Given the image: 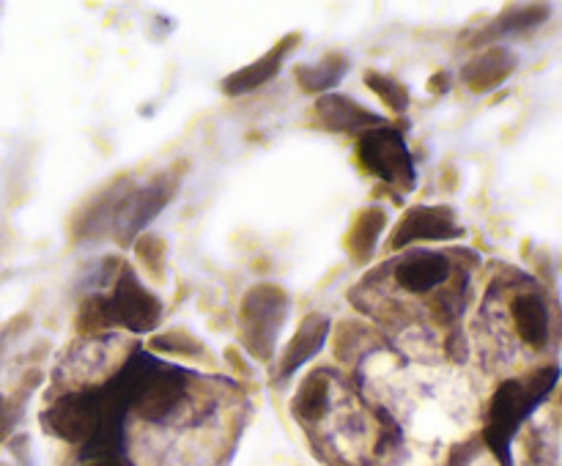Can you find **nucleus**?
Wrapping results in <instances>:
<instances>
[{
    "instance_id": "1",
    "label": "nucleus",
    "mask_w": 562,
    "mask_h": 466,
    "mask_svg": "<svg viewBox=\"0 0 562 466\" xmlns=\"http://www.w3.org/2000/svg\"><path fill=\"white\" fill-rule=\"evenodd\" d=\"M286 310V291H280L277 286H266L264 283V286H255L247 291V297L242 302V316H239V338L255 360H272L277 332L283 327Z\"/></svg>"
},
{
    "instance_id": "2",
    "label": "nucleus",
    "mask_w": 562,
    "mask_h": 466,
    "mask_svg": "<svg viewBox=\"0 0 562 466\" xmlns=\"http://www.w3.org/2000/svg\"><path fill=\"white\" fill-rule=\"evenodd\" d=\"M357 159L368 173L382 179L384 184H393L395 190L409 192L414 187L412 154L398 129L376 127L362 132L357 140Z\"/></svg>"
},
{
    "instance_id": "3",
    "label": "nucleus",
    "mask_w": 562,
    "mask_h": 466,
    "mask_svg": "<svg viewBox=\"0 0 562 466\" xmlns=\"http://www.w3.org/2000/svg\"><path fill=\"white\" fill-rule=\"evenodd\" d=\"M538 403L532 401V395L524 387V379H510L494 392L491 398V409H488V425H486V442L491 450L502 458V464L510 466L508 447L513 434L519 431L521 420L535 409Z\"/></svg>"
},
{
    "instance_id": "4",
    "label": "nucleus",
    "mask_w": 562,
    "mask_h": 466,
    "mask_svg": "<svg viewBox=\"0 0 562 466\" xmlns=\"http://www.w3.org/2000/svg\"><path fill=\"white\" fill-rule=\"evenodd\" d=\"M107 305H110V321L132 332H151L162 318L160 299L154 297L149 288H143L132 266L118 269L116 291L107 299Z\"/></svg>"
},
{
    "instance_id": "5",
    "label": "nucleus",
    "mask_w": 562,
    "mask_h": 466,
    "mask_svg": "<svg viewBox=\"0 0 562 466\" xmlns=\"http://www.w3.org/2000/svg\"><path fill=\"white\" fill-rule=\"evenodd\" d=\"M105 403L94 392H69L44 412L47 431L72 445H85L102 423Z\"/></svg>"
},
{
    "instance_id": "6",
    "label": "nucleus",
    "mask_w": 562,
    "mask_h": 466,
    "mask_svg": "<svg viewBox=\"0 0 562 466\" xmlns=\"http://www.w3.org/2000/svg\"><path fill=\"white\" fill-rule=\"evenodd\" d=\"M176 184H179V176L173 170H168V173L154 176L146 187H140L135 192L129 190L116 214V223H113V228L118 233V242H129L135 233L143 231L162 212V206L173 198Z\"/></svg>"
},
{
    "instance_id": "7",
    "label": "nucleus",
    "mask_w": 562,
    "mask_h": 466,
    "mask_svg": "<svg viewBox=\"0 0 562 466\" xmlns=\"http://www.w3.org/2000/svg\"><path fill=\"white\" fill-rule=\"evenodd\" d=\"M461 236L456 214L447 206H414L395 223L390 233V247L403 250L412 242H439V239H453Z\"/></svg>"
},
{
    "instance_id": "8",
    "label": "nucleus",
    "mask_w": 562,
    "mask_h": 466,
    "mask_svg": "<svg viewBox=\"0 0 562 466\" xmlns=\"http://www.w3.org/2000/svg\"><path fill=\"white\" fill-rule=\"evenodd\" d=\"M395 283L406 294H431L450 280V258L445 253H431V250H417V253L403 255L395 264Z\"/></svg>"
},
{
    "instance_id": "9",
    "label": "nucleus",
    "mask_w": 562,
    "mask_h": 466,
    "mask_svg": "<svg viewBox=\"0 0 562 466\" xmlns=\"http://www.w3.org/2000/svg\"><path fill=\"white\" fill-rule=\"evenodd\" d=\"M187 395V384L181 379L179 373L168 371H154L146 376V382L140 384L138 395H135V409L143 420L151 423H162L165 417L176 412Z\"/></svg>"
},
{
    "instance_id": "10",
    "label": "nucleus",
    "mask_w": 562,
    "mask_h": 466,
    "mask_svg": "<svg viewBox=\"0 0 562 466\" xmlns=\"http://www.w3.org/2000/svg\"><path fill=\"white\" fill-rule=\"evenodd\" d=\"M299 44V33H288L286 39H280V42L269 50L266 55H261L258 61L253 64H247L244 69L234 72V75H228L223 80V94L225 96H244L250 94V91H258L261 85H266L272 77L280 72V66H283V58H286L294 47Z\"/></svg>"
},
{
    "instance_id": "11",
    "label": "nucleus",
    "mask_w": 562,
    "mask_h": 466,
    "mask_svg": "<svg viewBox=\"0 0 562 466\" xmlns=\"http://www.w3.org/2000/svg\"><path fill=\"white\" fill-rule=\"evenodd\" d=\"M316 116L321 118V124L332 132H368V129L382 127L384 118L376 116L373 110L362 107L360 102H354L351 96H319L316 102Z\"/></svg>"
},
{
    "instance_id": "12",
    "label": "nucleus",
    "mask_w": 562,
    "mask_h": 466,
    "mask_svg": "<svg viewBox=\"0 0 562 466\" xmlns=\"http://www.w3.org/2000/svg\"><path fill=\"white\" fill-rule=\"evenodd\" d=\"M329 335V318L321 316V313H310V316L302 318V324L294 332V338L288 340L283 357L277 362V376L286 379L294 371H299L310 357H316L324 346V340Z\"/></svg>"
},
{
    "instance_id": "13",
    "label": "nucleus",
    "mask_w": 562,
    "mask_h": 466,
    "mask_svg": "<svg viewBox=\"0 0 562 466\" xmlns=\"http://www.w3.org/2000/svg\"><path fill=\"white\" fill-rule=\"evenodd\" d=\"M516 69V55L505 50V47H491L486 53L475 55L464 69H461V80L469 91L475 94H488L499 85L505 83Z\"/></svg>"
},
{
    "instance_id": "14",
    "label": "nucleus",
    "mask_w": 562,
    "mask_h": 466,
    "mask_svg": "<svg viewBox=\"0 0 562 466\" xmlns=\"http://www.w3.org/2000/svg\"><path fill=\"white\" fill-rule=\"evenodd\" d=\"M510 313L519 338L527 346H543L549 340V310L538 294H519L510 305Z\"/></svg>"
},
{
    "instance_id": "15",
    "label": "nucleus",
    "mask_w": 562,
    "mask_h": 466,
    "mask_svg": "<svg viewBox=\"0 0 562 466\" xmlns=\"http://www.w3.org/2000/svg\"><path fill=\"white\" fill-rule=\"evenodd\" d=\"M384 228H387V212H384V209H379V206L362 209V212L354 217L346 239H343L351 261H357V264L368 261L373 255V247L379 242V236L384 233Z\"/></svg>"
},
{
    "instance_id": "16",
    "label": "nucleus",
    "mask_w": 562,
    "mask_h": 466,
    "mask_svg": "<svg viewBox=\"0 0 562 466\" xmlns=\"http://www.w3.org/2000/svg\"><path fill=\"white\" fill-rule=\"evenodd\" d=\"M346 72H349V58L340 53L321 55L316 64H299L294 69L299 88L305 94H324L332 85H338Z\"/></svg>"
},
{
    "instance_id": "17",
    "label": "nucleus",
    "mask_w": 562,
    "mask_h": 466,
    "mask_svg": "<svg viewBox=\"0 0 562 466\" xmlns=\"http://www.w3.org/2000/svg\"><path fill=\"white\" fill-rule=\"evenodd\" d=\"M329 406V373L313 371L299 384L297 395L291 401L294 417L302 423H319Z\"/></svg>"
},
{
    "instance_id": "18",
    "label": "nucleus",
    "mask_w": 562,
    "mask_h": 466,
    "mask_svg": "<svg viewBox=\"0 0 562 466\" xmlns=\"http://www.w3.org/2000/svg\"><path fill=\"white\" fill-rule=\"evenodd\" d=\"M549 17V6H519V9H508L505 14H499L497 20L488 25L486 31L480 33L478 42L491 39V36H505V33H524L541 25Z\"/></svg>"
},
{
    "instance_id": "19",
    "label": "nucleus",
    "mask_w": 562,
    "mask_h": 466,
    "mask_svg": "<svg viewBox=\"0 0 562 466\" xmlns=\"http://www.w3.org/2000/svg\"><path fill=\"white\" fill-rule=\"evenodd\" d=\"M151 349L170 354V357H181V360H206L209 357L201 340L190 332H184V329H170V332L157 335L151 340Z\"/></svg>"
},
{
    "instance_id": "20",
    "label": "nucleus",
    "mask_w": 562,
    "mask_h": 466,
    "mask_svg": "<svg viewBox=\"0 0 562 466\" xmlns=\"http://www.w3.org/2000/svg\"><path fill=\"white\" fill-rule=\"evenodd\" d=\"M135 255L138 261L146 266V272L151 275V280H165V266H168V247L165 239L157 233H143L138 242H135Z\"/></svg>"
},
{
    "instance_id": "21",
    "label": "nucleus",
    "mask_w": 562,
    "mask_h": 466,
    "mask_svg": "<svg viewBox=\"0 0 562 466\" xmlns=\"http://www.w3.org/2000/svg\"><path fill=\"white\" fill-rule=\"evenodd\" d=\"M365 85L371 88L373 94L382 99L384 105L395 110V113H403L406 107H409V91H406V85L398 83L395 77H387L382 72H365Z\"/></svg>"
},
{
    "instance_id": "22",
    "label": "nucleus",
    "mask_w": 562,
    "mask_h": 466,
    "mask_svg": "<svg viewBox=\"0 0 562 466\" xmlns=\"http://www.w3.org/2000/svg\"><path fill=\"white\" fill-rule=\"evenodd\" d=\"M110 305L107 299L102 297H88L80 305V313H77V327L80 332H99V329L110 327Z\"/></svg>"
},
{
    "instance_id": "23",
    "label": "nucleus",
    "mask_w": 562,
    "mask_h": 466,
    "mask_svg": "<svg viewBox=\"0 0 562 466\" xmlns=\"http://www.w3.org/2000/svg\"><path fill=\"white\" fill-rule=\"evenodd\" d=\"M94 466H124V464H121L118 458H99Z\"/></svg>"
},
{
    "instance_id": "24",
    "label": "nucleus",
    "mask_w": 562,
    "mask_h": 466,
    "mask_svg": "<svg viewBox=\"0 0 562 466\" xmlns=\"http://www.w3.org/2000/svg\"><path fill=\"white\" fill-rule=\"evenodd\" d=\"M6 412H9V409H6V401H3V395H0V428H3V420H6Z\"/></svg>"
},
{
    "instance_id": "25",
    "label": "nucleus",
    "mask_w": 562,
    "mask_h": 466,
    "mask_svg": "<svg viewBox=\"0 0 562 466\" xmlns=\"http://www.w3.org/2000/svg\"><path fill=\"white\" fill-rule=\"evenodd\" d=\"M0 466H6V464H0Z\"/></svg>"
}]
</instances>
